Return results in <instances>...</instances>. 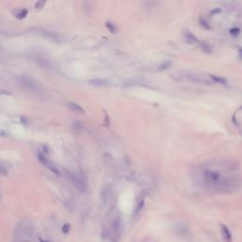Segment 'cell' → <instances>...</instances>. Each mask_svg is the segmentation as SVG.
Masks as SVG:
<instances>
[{
	"label": "cell",
	"mask_w": 242,
	"mask_h": 242,
	"mask_svg": "<svg viewBox=\"0 0 242 242\" xmlns=\"http://www.w3.org/2000/svg\"><path fill=\"white\" fill-rule=\"evenodd\" d=\"M239 54L242 56V47H240V48H239Z\"/></svg>",
	"instance_id": "d6986e66"
},
{
	"label": "cell",
	"mask_w": 242,
	"mask_h": 242,
	"mask_svg": "<svg viewBox=\"0 0 242 242\" xmlns=\"http://www.w3.org/2000/svg\"><path fill=\"white\" fill-rule=\"evenodd\" d=\"M200 24L201 26H203V28H205V29H209V28H210L209 25L207 24V22H206L204 19H200Z\"/></svg>",
	"instance_id": "2e32d148"
},
{
	"label": "cell",
	"mask_w": 242,
	"mask_h": 242,
	"mask_svg": "<svg viewBox=\"0 0 242 242\" xmlns=\"http://www.w3.org/2000/svg\"><path fill=\"white\" fill-rule=\"evenodd\" d=\"M23 242H28V241H23Z\"/></svg>",
	"instance_id": "ffe728a7"
},
{
	"label": "cell",
	"mask_w": 242,
	"mask_h": 242,
	"mask_svg": "<svg viewBox=\"0 0 242 242\" xmlns=\"http://www.w3.org/2000/svg\"><path fill=\"white\" fill-rule=\"evenodd\" d=\"M67 106H68L69 109H71L73 112H76V113H78V114H85L84 109L76 102H68Z\"/></svg>",
	"instance_id": "52a82bcc"
},
{
	"label": "cell",
	"mask_w": 242,
	"mask_h": 242,
	"mask_svg": "<svg viewBox=\"0 0 242 242\" xmlns=\"http://www.w3.org/2000/svg\"><path fill=\"white\" fill-rule=\"evenodd\" d=\"M143 204H144V201H143V200H141V203H139L137 204L136 209H135V215H137L138 213L140 212V210H141L142 207H143Z\"/></svg>",
	"instance_id": "4fadbf2b"
},
{
	"label": "cell",
	"mask_w": 242,
	"mask_h": 242,
	"mask_svg": "<svg viewBox=\"0 0 242 242\" xmlns=\"http://www.w3.org/2000/svg\"><path fill=\"white\" fill-rule=\"evenodd\" d=\"M183 39H185V41L187 44H196L197 42H198V39L196 38L195 35L193 33H191L188 29H185V30H183Z\"/></svg>",
	"instance_id": "5b68a950"
},
{
	"label": "cell",
	"mask_w": 242,
	"mask_h": 242,
	"mask_svg": "<svg viewBox=\"0 0 242 242\" xmlns=\"http://www.w3.org/2000/svg\"><path fill=\"white\" fill-rule=\"evenodd\" d=\"M112 196V188L110 186H105L101 191V203L103 205L107 204Z\"/></svg>",
	"instance_id": "277c9868"
},
{
	"label": "cell",
	"mask_w": 242,
	"mask_h": 242,
	"mask_svg": "<svg viewBox=\"0 0 242 242\" xmlns=\"http://www.w3.org/2000/svg\"><path fill=\"white\" fill-rule=\"evenodd\" d=\"M171 65V62H165L164 64H162L160 66H159V70H164V69H167L168 67Z\"/></svg>",
	"instance_id": "8fae6325"
},
{
	"label": "cell",
	"mask_w": 242,
	"mask_h": 242,
	"mask_svg": "<svg viewBox=\"0 0 242 242\" xmlns=\"http://www.w3.org/2000/svg\"><path fill=\"white\" fill-rule=\"evenodd\" d=\"M230 33H231L232 35H235V36H236V35H238V34H239V29H236V28L232 29L230 30Z\"/></svg>",
	"instance_id": "e0dca14e"
},
{
	"label": "cell",
	"mask_w": 242,
	"mask_h": 242,
	"mask_svg": "<svg viewBox=\"0 0 242 242\" xmlns=\"http://www.w3.org/2000/svg\"><path fill=\"white\" fill-rule=\"evenodd\" d=\"M200 47L203 48V50L205 52V53H212L213 49L211 47L210 44H208L207 43H204V42H201L200 43Z\"/></svg>",
	"instance_id": "30bf717a"
},
{
	"label": "cell",
	"mask_w": 242,
	"mask_h": 242,
	"mask_svg": "<svg viewBox=\"0 0 242 242\" xmlns=\"http://www.w3.org/2000/svg\"><path fill=\"white\" fill-rule=\"evenodd\" d=\"M71 180H72L74 185L78 188V190L80 192H84L86 191L87 188V183L86 181L84 180L82 177L80 176H76V175H72L71 176Z\"/></svg>",
	"instance_id": "3957f363"
},
{
	"label": "cell",
	"mask_w": 242,
	"mask_h": 242,
	"mask_svg": "<svg viewBox=\"0 0 242 242\" xmlns=\"http://www.w3.org/2000/svg\"><path fill=\"white\" fill-rule=\"evenodd\" d=\"M209 78L211 79V80L213 82H217V83H221V84H226L227 83V80L224 79V78H221V77H218V76H214V75H209Z\"/></svg>",
	"instance_id": "9c48e42d"
},
{
	"label": "cell",
	"mask_w": 242,
	"mask_h": 242,
	"mask_svg": "<svg viewBox=\"0 0 242 242\" xmlns=\"http://www.w3.org/2000/svg\"><path fill=\"white\" fill-rule=\"evenodd\" d=\"M0 173H2L3 175H7L8 173V168L6 167H4L1 164H0Z\"/></svg>",
	"instance_id": "5bb4252c"
},
{
	"label": "cell",
	"mask_w": 242,
	"mask_h": 242,
	"mask_svg": "<svg viewBox=\"0 0 242 242\" xmlns=\"http://www.w3.org/2000/svg\"><path fill=\"white\" fill-rule=\"evenodd\" d=\"M70 230V225L68 223H65L64 226H62V232L64 233V234H67V233L69 232Z\"/></svg>",
	"instance_id": "9a60e30c"
},
{
	"label": "cell",
	"mask_w": 242,
	"mask_h": 242,
	"mask_svg": "<svg viewBox=\"0 0 242 242\" xmlns=\"http://www.w3.org/2000/svg\"><path fill=\"white\" fill-rule=\"evenodd\" d=\"M40 241H41V242H52V241H48V240H44V239H41V240H40Z\"/></svg>",
	"instance_id": "ac0fdd59"
},
{
	"label": "cell",
	"mask_w": 242,
	"mask_h": 242,
	"mask_svg": "<svg viewBox=\"0 0 242 242\" xmlns=\"http://www.w3.org/2000/svg\"><path fill=\"white\" fill-rule=\"evenodd\" d=\"M38 158H39L40 162H41L44 165H46L47 168H48L53 173L56 174V175H60V170L58 168V167H56V165H54L52 162H50V161H48L46 156H44L43 154L40 153L38 155Z\"/></svg>",
	"instance_id": "7a4b0ae2"
},
{
	"label": "cell",
	"mask_w": 242,
	"mask_h": 242,
	"mask_svg": "<svg viewBox=\"0 0 242 242\" xmlns=\"http://www.w3.org/2000/svg\"><path fill=\"white\" fill-rule=\"evenodd\" d=\"M89 82L93 85H97V86H106L108 85V82L104 79H90Z\"/></svg>",
	"instance_id": "ba28073f"
},
{
	"label": "cell",
	"mask_w": 242,
	"mask_h": 242,
	"mask_svg": "<svg viewBox=\"0 0 242 242\" xmlns=\"http://www.w3.org/2000/svg\"><path fill=\"white\" fill-rule=\"evenodd\" d=\"M106 26H107V28H108L112 32H115V30H116V28H115V26L113 24V23H111V22H107L106 23Z\"/></svg>",
	"instance_id": "7c38bea8"
},
{
	"label": "cell",
	"mask_w": 242,
	"mask_h": 242,
	"mask_svg": "<svg viewBox=\"0 0 242 242\" xmlns=\"http://www.w3.org/2000/svg\"><path fill=\"white\" fill-rule=\"evenodd\" d=\"M123 233V224L121 219L119 218H115L113 222L111 224V228H110V232H109V236L110 239L113 242H117L121 236H122Z\"/></svg>",
	"instance_id": "6da1fadb"
},
{
	"label": "cell",
	"mask_w": 242,
	"mask_h": 242,
	"mask_svg": "<svg viewBox=\"0 0 242 242\" xmlns=\"http://www.w3.org/2000/svg\"><path fill=\"white\" fill-rule=\"evenodd\" d=\"M221 234H222L224 241L225 242H232V234H231L230 230L228 229L227 226L223 225V224H221Z\"/></svg>",
	"instance_id": "8992f818"
}]
</instances>
